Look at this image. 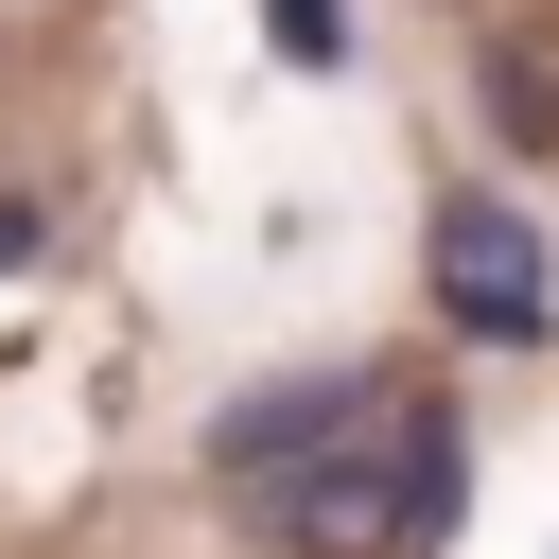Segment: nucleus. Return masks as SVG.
<instances>
[{
  "label": "nucleus",
  "instance_id": "1",
  "mask_svg": "<svg viewBox=\"0 0 559 559\" xmlns=\"http://www.w3.org/2000/svg\"><path fill=\"white\" fill-rule=\"evenodd\" d=\"M419 262H437V314H454L472 349H542V314H559V297H542V227H524L507 192H472V175H454V192L419 210Z\"/></svg>",
  "mask_w": 559,
  "mask_h": 559
},
{
  "label": "nucleus",
  "instance_id": "2",
  "mask_svg": "<svg viewBox=\"0 0 559 559\" xmlns=\"http://www.w3.org/2000/svg\"><path fill=\"white\" fill-rule=\"evenodd\" d=\"M384 419H402V402H384ZM384 419L332 437V454H297V472L262 489L280 559H384V542H402V437H384Z\"/></svg>",
  "mask_w": 559,
  "mask_h": 559
},
{
  "label": "nucleus",
  "instance_id": "3",
  "mask_svg": "<svg viewBox=\"0 0 559 559\" xmlns=\"http://www.w3.org/2000/svg\"><path fill=\"white\" fill-rule=\"evenodd\" d=\"M332 419H384V384H367V367H297V384H245V402L210 419V472L262 507L297 454H332Z\"/></svg>",
  "mask_w": 559,
  "mask_h": 559
},
{
  "label": "nucleus",
  "instance_id": "4",
  "mask_svg": "<svg viewBox=\"0 0 559 559\" xmlns=\"http://www.w3.org/2000/svg\"><path fill=\"white\" fill-rule=\"evenodd\" d=\"M489 122L542 157V140H559V70H542V52H489Z\"/></svg>",
  "mask_w": 559,
  "mask_h": 559
},
{
  "label": "nucleus",
  "instance_id": "5",
  "mask_svg": "<svg viewBox=\"0 0 559 559\" xmlns=\"http://www.w3.org/2000/svg\"><path fill=\"white\" fill-rule=\"evenodd\" d=\"M262 17H280V52H297V70H332V52H349V17H332V0H262Z\"/></svg>",
  "mask_w": 559,
  "mask_h": 559
},
{
  "label": "nucleus",
  "instance_id": "6",
  "mask_svg": "<svg viewBox=\"0 0 559 559\" xmlns=\"http://www.w3.org/2000/svg\"><path fill=\"white\" fill-rule=\"evenodd\" d=\"M35 245H52V210H35V192H0V280H17Z\"/></svg>",
  "mask_w": 559,
  "mask_h": 559
}]
</instances>
